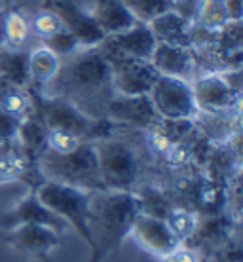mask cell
I'll use <instances>...</instances> for the list:
<instances>
[{"label":"cell","mask_w":243,"mask_h":262,"mask_svg":"<svg viewBox=\"0 0 243 262\" xmlns=\"http://www.w3.org/2000/svg\"><path fill=\"white\" fill-rule=\"evenodd\" d=\"M150 65L162 76H175L186 80L194 72V55L190 48L156 44L150 55Z\"/></svg>","instance_id":"18"},{"label":"cell","mask_w":243,"mask_h":262,"mask_svg":"<svg viewBox=\"0 0 243 262\" xmlns=\"http://www.w3.org/2000/svg\"><path fill=\"white\" fill-rule=\"evenodd\" d=\"M21 120H17L15 116L8 114L0 108V143H8L17 139V131H19Z\"/></svg>","instance_id":"29"},{"label":"cell","mask_w":243,"mask_h":262,"mask_svg":"<svg viewBox=\"0 0 243 262\" xmlns=\"http://www.w3.org/2000/svg\"><path fill=\"white\" fill-rule=\"evenodd\" d=\"M127 10L139 23H150L158 15L173 10V0H124Z\"/></svg>","instance_id":"25"},{"label":"cell","mask_w":243,"mask_h":262,"mask_svg":"<svg viewBox=\"0 0 243 262\" xmlns=\"http://www.w3.org/2000/svg\"><path fill=\"white\" fill-rule=\"evenodd\" d=\"M38 171L44 181L69 184L85 192L105 190L101 183L97 165V154L93 141H84L78 148L71 152H53L50 148L36 158Z\"/></svg>","instance_id":"3"},{"label":"cell","mask_w":243,"mask_h":262,"mask_svg":"<svg viewBox=\"0 0 243 262\" xmlns=\"http://www.w3.org/2000/svg\"><path fill=\"white\" fill-rule=\"evenodd\" d=\"M29 21H31V33H33L34 36H38L42 42L48 38H52L53 34L61 33V31L65 29L63 23H61V19L57 17V13H53L52 10L42 8V6L29 17Z\"/></svg>","instance_id":"26"},{"label":"cell","mask_w":243,"mask_h":262,"mask_svg":"<svg viewBox=\"0 0 243 262\" xmlns=\"http://www.w3.org/2000/svg\"><path fill=\"white\" fill-rule=\"evenodd\" d=\"M40 93L65 99L87 116L106 120V106L116 92L101 46L80 48L65 63L61 61L57 74Z\"/></svg>","instance_id":"1"},{"label":"cell","mask_w":243,"mask_h":262,"mask_svg":"<svg viewBox=\"0 0 243 262\" xmlns=\"http://www.w3.org/2000/svg\"><path fill=\"white\" fill-rule=\"evenodd\" d=\"M101 183L105 190L131 192L139 177V160L122 141L103 137L93 141Z\"/></svg>","instance_id":"6"},{"label":"cell","mask_w":243,"mask_h":262,"mask_svg":"<svg viewBox=\"0 0 243 262\" xmlns=\"http://www.w3.org/2000/svg\"><path fill=\"white\" fill-rule=\"evenodd\" d=\"M192 93L196 101L197 112L207 114H223L239 106L241 92L226 80L223 72L204 74L192 84Z\"/></svg>","instance_id":"11"},{"label":"cell","mask_w":243,"mask_h":262,"mask_svg":"<svg viewBox=\"0 0 243 262\" xmlns=\"http://www.w3.org/2000/svg\"><path fill=\"white\" fill-rule=\"evenodd\" d=\"M156 44H169V46L192 48L194 46V23L183 17L179 12H169L158 15L148 23Z\"/></svg>","instance_id":"17"},{"label":"cell","mask_w":243,"mask_h":262,"mask_svg":"<svg viewBox=\"0 0 243 262\" xmlns=\"http://www.w3.org/2000/svg\"><path fill=\"white\" fill-rule=\"evenodd\" d=\"M31 92L34 101V116L46 127L67 129L78 135L82 141H97V139L108 137L112 125L111 120L92 118L65 99L50 97L36 90H31Z\"/></svg>","instance_id":"4"},{"label":"cell","mask_w":243,"mask_h":262,"mask_svg":"<svg viewBox=\"0 0 243 262\" xmlns=\"http://www.w3.org/2000/svg\"><path fill=\"white\" fill-rule=\"evenodd\" d=\"M165 224L169 226V230L181 242H186L188 237H192L197 230V216L196 213H192L188 209L183 207H173L169 209V213L165 215Z\"/></svg>","instance_id":"24"},{"label":"cell","mask_w":243,"mask_h":262,"mask_svg":"<svg viewBox=\"0 0 243 262\" xmlns=\"http://www.w3.org/2000/svg\"><path fill=\"white\" fill-rule=\"evenodd\" d=\"M160 262H200V258H197L190 249L181 247V249H177L175 253H171L169 256L160 258Z\"/></svg>","instance_id":"31"},{"label":"cell","mask_w":243,"mask_h":262,"mask_svg":"<svg viewBox=\"0 0 243 262\" xmlns=\"http://www.w3.org/2000/svg\"><path fill=\"white\" fill-rule=\"evenodd\" d=\"M90 12L105 36L118 34L137 23L133 13L124 4V0H93Z\"/></svg>","instance_id":"19"},{"label":"cell","mask_w":243,"mask_h":262,"mask_svg":"<svg viewBox=\"0 0 243 262\" xmlns=\"http://www.w3.org/2000/svg\"><path fill=\"white\" fill-rule=\"evenodd\" d=\"M103 44L120 53H125L129 57L150 61V55L156 48V38H154L148 23H139L137 21L135 25L122 31V33L106 36Z\"/></svg>","instance_id":"16"},{"label":"cell","mask_w":243,"mask_h":262,"mask_svg":"<svg viewBox=\"0 0 243 262\" xmlns=\"http://www.w3.org/2000/svg\"><path fill=\"white\" fill-rule=\"evenodd\" d=\"M40 6L57 13L63 27L78 40L80 48H97L105 42V33L99 29L84 0H42Z\"/></svg>","instance_id":"9"},{"label":"cell","mask_w":243,"mask_h":262,"mask_svg":"<svg viewBox=\"0 0 243 262\" xmlns=\"http://www.w3.org/2000/svg\"><path fill=\"white\" fill-rule=\"evenodd\" d=\"M34 192L48 209H52L55 215L61 216L69 224V228H74L78 232L92 251L93 239L92 232H90V196H92V192L74 188L69 184L53 183V181H42L34 188Z\"/></svg>","instance_id":"5"},{"label":"cell","mask_w":243,"mask_h":262,"mask_svg":"<svg viewBox=\"0 0 243 262\" xmlns=\"http://www.w3.org/2000/svg\"><path fill=\"white\" fill-rule=\"evenodd\" d=\"M141 202L133 192L97 190L90 196V232L93 249L85 262H101L129 236Z\"/></svg>","instance_id":"2"},{"label":"cell","mask_w":243,"mask_h":262,"mask_svg":"<svg viewBox=\"0 0 243 262\" xmlns=\"http://www.w3.org/2000/svg\"><path fill=\"white\" fill-rule=\"evenodd\" d=\"M42 46H46L48 50H52V52L55 53V55H59V57H69V55H73L74 52L80 50L78 40L74 38L67 29H63V31L57 34H53L52 38L44 40Z\"/></svg>","instance_id":"28"},{"label":"cell","mask_w":243,"mask_h":262,"mask_svg":"<svg viewBox=\"0 0 243 262\" xmlns=\"http://www.w3.org/2000/svg\"><path fill=\"white\" fill-rule=\"evenodd\" d=\"M6 232L4 242L8 247L29 260L52 262L50 255L63 243V234L40 224H21Z\"/></svg>","instance_id":"10"},{"label":"cell","mask_w":243,"mask_h":262,"mask_svg":"<svg viewBox=\"0 0 243 262\" xmlns=\"http://www.w3.org/2000/svg\"><path fill=\"white\" fill-rule=\"evenodd\" d=\"M173 10L179 12L183 17H186L188 21L194 23V17H196L197 6H200V0H173Z\"/></svg>","instance_id":"30"},{"label":"cell","mask_w":243,"mask_h":262,"mask_svg":"<svg viewBox=\"0 0 243 262\" xmlns=\"http://www.w3.org/2000/svg\"><path fill=\"white\" fill-rule=\"evenodd\" d=\"M84 143L78 135H74L67 129H57V127H48V135H46V148L53 152H71L74 148H78L80 144Z\"/></svg>","instance_id":"27"},{"label":"cell","mask_w":243,"mask_h":262,"mask_svg":"<svg viewBox=\"0 0 243 262\" xmlns=\"http://www.w3.org/2000/svg\"><path fill=\"white\" fill-rule=\"evenodd\" d=\"M129 236H133V239L146 253L158 256V258L169 256L171 253L183 247V242L171 232L164 219L152 215V213H145V211H139L135 215Z\"/></svg>","instance_id":"12"},{"label":"cell","mask_w":243,"mask_h":262,"mask_svg":"<svg viewBox=\"0 0 243 262\" xmlns=\"http://www.w3.org/2000/svg\"><path fill=\"white\" fill-rule=\"evenodd\" d=\"M101 50L111 67L114 92L118 95H127V97H139V95L150 93L152 85L158 78V72L154 71L150 61L129 57L125 53H120L105 46V44H101Z\"/></svg>","instance_id":"7"},{"label":"cell","mask_w":243,"mask_h":262,"mask_svg":"<svg viewBox=\"0 0 243 262\" xmlns=\"http://www.w3.org/2000/svg\"><path fill=\"white\" fill-rule=\"evenodd\" d=\"M61 67V57L55 55L46 46H40L27 55V71H29V88L42 92Z\"/></svg>","instance_id":"20"},{"label":"cell","mask_w":243,"mask_h":262,"mask_svg":"<svg viewBox=\"0 0 243 262\" xmlns=\"http://www.w3.org/2000/svg\"><path fill=\"white\" fill-rule=\"evenodd\" d=\"M21 224H40V226L53 228L59 234H65L69 228V224L61 216H57L52 209H48L46 205L40 202V198L36 196L34 190H29L27 196L21 198L12 209L0 216V228L4 230L15 228Z\"/></svg>","instance_id":"13"},{"label":"cell","mask_w":243,"mask_h":262,"mask_svg":"<svg viewBox=\"0 0 243 262\" xmlns=\"http://www.w3.org/2000/svg\"><path fill=\"white\" fill-rule=\"evenodd\" d=\"M46 135L48 127L34 114L25 120H21L19 131H17V141L23 146V150L33 160H36L42 152L46 150Z\"/></svg>","instance_id":"23"},{"label":"cell","mask_w":243,"mask_h":262,"mask_svg":"<svg viewBox=\"0 0 243 262\" xmlns=\"http://www.w3.org/2000/svg\"><path fill=\"white\" fill-rule=\"evenodd\" d=\"M226 10H228L232 23L241 21V0H226Z\"/></svg>","instance_id":"32"},{"label":"cell","mask_w":243,"mask_h":262,"mask_svg":"<svg viewBox=\"0 0 243 262\" xmlns=\"http://www.w3.org/2000/svg\"><path fill=\"white\" fill-rule=\"evenodd\" d=\"M106 120L112 124H127L135 127H152L160 116L156 114L148 95L127 97V95H114L106 106Z\"/></svg>","instance_id":"15"},{"label":"cell","mask_w":243,"mask_h":262,"mask_svg":"<svg viewBox=\"0 0 243 262\" xmlns=\"http://www.w3.org/2000/svg\"><path fill=\"white\" fill-rule=\"evenodd\" d=\"M0 46H4V6L0 8Z\"/></svg>","instance_id":"33"},{"label":"cell","mask_w":243,"mask_h":262,"mask_svg":"<svg viewBox=\"0 0 243 262\" xmlns=\"http://www.w3.org/2000/svg\"><path fill=\"white\" fill-rule=\"evenodd\" d=\"M44 181L36 160L29 156L17 139L0 143V184L25 183L34 190Z\"/></svg>","instance_id":"14"},{"label":"cell","mask_w":243,"mask_h":262,"mask_svg":"<svg viewBox=\"0 0 243 262\" xmlns=\"http://www.w3.org/2000/svg\"><path fill=\"white\" fill-rule=\"evenodd\" d=\"M25 50H15L10 46H0V78L10 84L29 88V71H27Z\"/></svg>","instance_id":"22"},{"label":"cell","mask_w":243,"mask_h":262,"mask_svg":"<svg viewBox=\"0 0 243 262\" xmlns=\"http://www.w3.org/2000/svg\"><path fill=\"white\" fill-rule=\"evenodd\" d=\"M31 21L27 13L12 0H4V44L15 50H25L31 40Z\"/></svg>","instance_id":"21"},{"label":"cell","mask_w":243,"mask_h":262,"mask_svg":"<svg viewBox=\"0 0 243 262\" xmlns=\"http://www.w3.org/2000/svg\"><path fill=\"white\" fill-rule=\"evenodd\" d=\"M148 99L156 114L167 122H188L200 114L188 80L158 74Z\"/></svg>","instance_id":"8"},{"label":"cell","mask_w":243,"mask_h":262,"mask_svg":"<svg viewBox=\"0 0 243 262\" xmlns=\"http://www.w3.org/2000/svg\"><path fill=\"white\" fill-rule=\"evenodd\" d=\"M2 6H4V0H0V8H2Z\"/></svg>","instance_id":"34"}]
</instances>
